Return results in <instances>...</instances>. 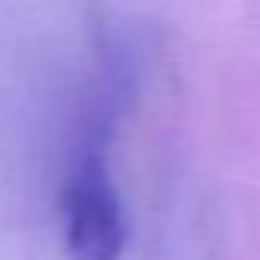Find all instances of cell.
<instances>
[{
    "mask_svg": "<svg viewBox=\"0 0 260 260\" xmlns=\"http://www.w3.org/2000/svg\"><path fill=\"white\" fill-rule=\"evenodd\" d=\"M68 260H119L125 220L101 150H86L61 190Z\"/></svg>",
    "mask_w": 260,
    "mask_h": 260,
    "instance_id": "6da1fadb",
    "label": "cell"
}]
</instances>
